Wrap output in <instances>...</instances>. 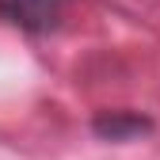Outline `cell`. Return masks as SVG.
Returning a JSON list of instances; mask_svg holds the SVG:
<instances>
[{
  "instance_id": "2",
  "label": "cell",
  "mask_w": 160,
  "mask_h": 160,
  "mask_svg": "<svg viewBox=\"0 0 160 160\" xmlns=\"http://www.w3.org/2000/svg\"><path fill=\"white\" fill-rule=\"evenodd\" d=\"M92 130L103 141H137V137H145L152 130V122L137 111H99Z\"/></svg>"
},
{
  "instance_id": "1",
  "label": "cell",
  "mask_w": 160,
  "mask_h": 160,
  "mask_svg": "<svg viewBox=\"0 0 160 160\" xmlns=\"http://www.w3.org/2000/svg\"><path fill=\"white\" fill-rule=\"evenodd\" d=\"M72 0H0V19L23 34H50L61 27Z\"/></svg>"
}]
</instances>
